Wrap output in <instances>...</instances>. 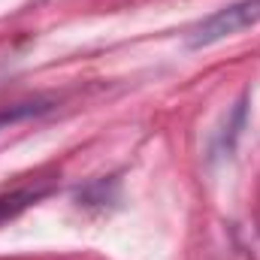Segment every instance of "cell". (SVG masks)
<instances>
[{
	"label": "cell",
	"instance_id": "3957f363",
	"mask_svg": "<svg viewBox=\"0 0 260 260\" xmlns=\"http://www.w3.org/2000/svg\"><path fill=\"white\" fill-rule=\"evenodd\" d=\"M46 109H49V106H46L43 100L3 106V109H0V127H9V124H15V121H24V118H30V115H40V112H46Z\"/></svg>",
	"mask_w": 260,
	"mask_h": 260
},
{
	"label": "cell",
	"instance_id": "6da1fadb",
	"mask_svg": "<svg viewBox=\"0 0 260 260\" xmlns=\"http://www.w3.org/2000/svg\"><path fill=\"white\" fill-rule=\"evenodd\" d=\"M260 24V0H239V3H230L218 12H212L203 24H197L188 46L191 49H206L212 43H221L245 27H254Z\"/></svg>",
	"mask_w": 260,
	"mask_h": 260
},
{
	"label": "cell",
	"instance_id": "7a4b0ae2",
	"mask_svg": "<svg viewBox=\"0 0 260 260\" xmlns=\"http://www.w3.org/2000/svg\"><path fill=\"white\" fill-rule=\"evenodd\" d=\"M43 194H46V188H27V191H15V194H9V197H0V224L6 218H12L15 212H21L24 206L37 203Z\"/></svg>",
	"mask_w": 260,
	"mask_h": 260
}]
</instances>
